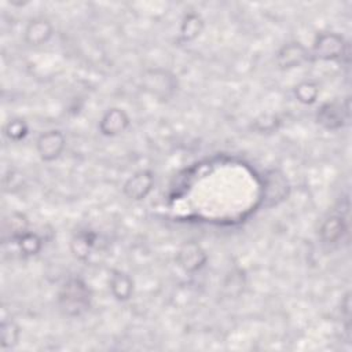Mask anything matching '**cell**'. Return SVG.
I'll return each instance as SVG.
<instances>
[{
	"label": "cell",
	"mask_w": 352,
	"mask_h": 352,
	"mask_svg": "<svg viewBox=\"0 0 352 352\" xmlns=\"http://www.w3.org/2000/svg\"><path fill=\"white\" fill-rule=\"evenodd\" d=\"M89 289L80 278L69 279L60 289L58 302L63 314L69 316H80L89 307Z\"/></svg>",
	"instance_id": "cell-1"
},
{
	"label": "cell",
	"mask_w": 352,
	"mask_h": 352,
	"mask_svg": "<svg viewBox=\"0 0 352 352\" xmlns=\"http://www.w3.org/2000/svg\"><path fill=\"white\" fill-rule=\"evenodd\" d=\"M316 121L323 128L334 131L349 121V99L345 102H329L320 106L316 113Z\"/></svg>",
	"instance_id": "cell-2"
},
{
	"label": "cell",
	"mask_w": 352,
	"mask_h": 352,
	"mask_svg": "<svg viewBox=\"0 0 352 352\" xmlns=\"http://www.w3.org/2000/svg\"><path fill=\"white\" fill-rule=\"evenodd\" d=\"M346 51L345 40L337 33H320L312 47V55L322 60H334L342 58Z\"/></svg>",
	"instance_id": "cell-3"
},
{
	"label": "cell",
	"mask_w": 352,
	"mask_h": 352,
	"mask_svg": "<svg viewBox=\"0 0 352 352\" xmlns=\"http://www.w3.org/2000/svg\"><path fill=\"white\" fill-rule=\"evenodd\" d=\"M289 195V183L286 176L279 170H270L264 179L263 202L265 206H275Z\"/></svg>",
	"instance_id": "cell-4"
},
{
	"label": "cell",
	"mask_w": 352,
	"mask_h": 352,
	"mask_svg": "<svg viewBox=\"0 0 352 352\" xmlns=\"http://www.w3.org/2000/svg\"><path fill=\"white\" fill-rule=\"evenodd\" d=\"M66 139L65 135L58 129H51L41 133L36 142V148L43 161L56 160L65 150Z\"/></svg>",
	"instance_id": "cell-5"
},
{
	"label": "cell",
	"mask_w": 352,
	"mask_h": 352,
	"mask_svg": "<svg viewBox=\"0 0 352 352\" xmlns=\"http://www.w3.org/2000/svg\"><path fill=\"white\" fill-rule=\"evenodd\" d=\"M154 186V176L150 170L143 169L133 173L124 184V194L132 201L144 199Z\"/></svg>",
	"instance_id": "cell-6"
},
{
	"label": "cell",
	"mask_w": 352,
	"mask_h": 352,
	"mask_svg": "<svg viewBox=\"0 0 352 352\" xmlns=\"http://www.w3.org/2000/svg\"><path fill=\"white\" fill-rule=\"evenodd\" d=\"M177 264L186 271V272H197L199 271L206 260L208 256L205 250L198 245L197 242H186L177 252L176 254Z\"/></svg>",
	"instance_id": "cell-7"
},
{
	"label": "cell",
	"mask_w": 352,
	"mask_h": 352,
	"mask_svg": "<svg viewBox=\"0 0 352 352\" xmlns=\"http://www.w3.org/2000/svg\"><path fill=\"white\" fill-rule=\"evenodd\" d=\"M309 58V51L301 43H289L276 54V63L280 69H293L301 66Z\"/></svg>",
	"instance_id": "cell-8"
},
{
	"label": "cell",
	"mask_w": 352,
	"mask_h": 352,
	"mask_svg": "<svg viewBox=\"0 0 352 352\" xmlns=\"http://www.w3.org/2000/svg\"><path fill=\"white\" fill-rule=\"evenodd\" d=\"M128 126L129 117L122 109L118 107L109 109L99 122V131L104 136H117L122 133Z\"/></svg>",
	"instance_id": "cell-9"
},
{
	"label": "cell",
	"mask_w": 352,
	"mask_h": 352,
	"mask_svg": "<svg viewBox=\"0 0 352 352\" xmlns=\"http://www.w3.org/2000/svg\"><path fill=\"white\" fill-rule=\"evenodd\" d=\"M54 33L52 25L44 18L32 19L25 29V41L29 45H41L45 44Z\"/></svg>",
	"instance_id": "cell-10"
},
{
	"label": "cell",
	"mask_w": 352,
	"mask_h": 352,
	"mask_svg": "<svg viewBox=\"0 0 352 352\" xmlns=\"http://www.w3.org/2000/svg\"><path fill=\"white\" fill-rule=\"evenodd\" d=\"M144 85L147 87L146 89H148L151 94L166 98L175 91V78L165 72L153 70L148 72V74L144 77Z\"/></svg>",
	"instance_id": "cell-11"
},
{
	"label": "cell",
	"mask_w": 352,
	"mask_h": 352,
	"mask_svg": "<svg viewBox=\"0 0 352 352\" xmlns=\"http://www.w3.org/2000/svg\"><path fill=\"white\" fill-rule=\"evenodd\" d=\"M110 290L116 300L126 301L133 292V282L129 275L122 271H114L110 276Z\"/></svg>",
	"instance_id": "cell-12"
},
{
	"label": "cell",
	"mask_w": 352,
	"mask_h": 352,
	"mask_svg": "<svg viewBox=\"0 0 352 352\" xmlns=\"http://www.w3.org/2000/svg\"><path fill=\"white\" fill-rule=\"evenodd\" d=\"M345 223L344 219L340 216H330L326 219L320 227V238L326 243H336L338 242L344 232H345Z\"/></svg>",
	"instance_id": "cell-13"
},
{
	"label": "cell",
	"mask_w": 352,
	"mask_h": 352,
	"mask_svg": "<svg viewBox=\"0 0 352 352\" xmlns=\"http://www.w3.org/2000/svg\"><path fill=\"white\" fill-rule=\"evenodd\" d=\"M202 29H204L202 18L195 12H190L184 16V19L182 22L180 36L184 41H191L201 34Z\"/></svg>",
	"instance_id": "cell-14"
},
{
	"label": "cell",
	"mask_w": 352,
	"mask_h": 352,
	"mask_svg": "<svg viewBox=\"0 0 352 352\" xmlns=\"http://www.w3.org/2000/svg\"><path fill=\"white\" fill-rule=\"evenodd\" d=\"M92 245H94V235L89 232H81L73 236L70 249L77 258L85 260L91 253Z\"/></svg>",
	"instance_id": "cell-15"
},
{
	"label": "cell",
	"mask_w": 352,
	"mask_h": 352,
	"mask_svg": "<svg viewBox=\"0 0 352 352\" xmlns=\"http://www.w3.org/2000/svg\"><path fill=\"white\" fill-rule=\"evenodd\" d=\"M28 228L29 221L23 213H12L6 223V231L10 234L11 239L15 241H19V238L28 232Z\"/></svg>",
	"instance_id": "cell-16"
},
{
	"label": "cell",
	"mask_w": 352,
	"mask_h": 352,
	"mask_svg": "<svg viewBox=\"0 0 352 352\" xmlns=\"http://www.w3.org/2000/svg\"><path fill=\"white\" fill-rule=\"evenodd\" d=\"M294 95L297 100L302 104H312L319 95V88L312 81H302L296 85Z\"/></svg>",
	"instance_id": "cell-17"
},
{
	"label": "cell",
	"mask_w": 352,
	"mask_h": 352,
	"mask_svg": "<svg viewBox=\"0 0 352 352\" xmlns=\"http://www.w3.org/2000/svg\"><path fill=\"white\" fill-rule=\"evenodd\" d=\"M18 340H19L18 324L12 319L3 320V323H1V346L12 348L14 345H16Z\"/></svg>",
	"instance_id": "cell-18"
},
{
	"label": "cell",
	"mask_w": 352,
	"mask_h": 352,
	"mask_svg": "<svg viewBox=\"0 0 352 352\" xmlns=\"http://www.w3.org/2000/svg\"><path fill=\"white\" fill-rule=\"evenodd\" d=\"M19 243V248H21V252L26 256H33V254H37L41 249V239L37 234H33L30 231H28L25 235H22L18 241Z\"/></svg>",
	"instance_id": "cell-19"
},
{
	"label": "cell",
	"mask_w": 352,
	"mask_h": 352,
	"mask_svg": "<svg viewBox=\"0 0 352 352\" xmlns=\"http://www.w3.org/2000/svg\"><path fill=\"white\" fill-rule=\"evenodd\" d=\"M28 133V126L22 120H12L6 125V135L12 140H19Z\"/></svg>",
	"instance_id": "cell-20"
},
{
	"label": "cell",
	"mask_w": 352,
	"mask_h": 352,
	"mask_svg": "<svg viewBox=\"0 0 352 352\" xmlns=\"http://www.w3.org/2000/svg\"><path fill=\"white\" fill-rule=\"evenodd\" d=\"M349 307H351V297H349V292L344 296V301H342V311H344V318L346 320V327L349 329Z\"/></svg>",
	"instance_id": "cell-21"
}]
</instances>
